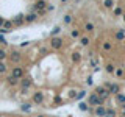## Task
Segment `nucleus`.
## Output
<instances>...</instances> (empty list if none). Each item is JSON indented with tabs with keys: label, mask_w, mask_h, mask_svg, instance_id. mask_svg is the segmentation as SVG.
Returning a JSON list of instances; mask_svg holds the SVG:
<instances>
[{
	"label": "nucleus",
	"mask_w": 125,
	"mask_h": 117,
	"mask_svg": "<svg viewBox=\"0 0 125 117\" xmlns=\"http://www.w3.org/2000/svg\"><path fill=\"white\" fill-rule=\"evenodd\" d=\"M94 94H97V95L103 100V103L109 98V92H108V89L105 88L103 84H102V86H95V91H94Z\"/></svg>",
	"instance_id": "nucleus-1"
},
{
	"label": "nucleus",
	"mask_w": 125,
	"mask_h": 117,
	"mask_svg": "<svg viewBox=\"0 0 125 117\" xmlns=\"http://www.w3.org/2000/svg\"><path fill=\"white\" fill-rule=\"evenodd\" d=\"M88 105L91 108H94V106H100V105H103V100L100 98L97 94H89V97H88Z\"/></svg>",
	"instance_id": "nucleus-2"
},
{
	"label": "nucleus",
	"mask_w": 125,
	"mask_h": 117,
	"mask_svg": "<svg viewBox=\"0 0 125 117\" xmlns=\"http://www.w3.org/2000/svg\"><path fill=\"white\" fill-rule=\"evenodd\" d=\"M62 45H64V41H62V38H60V36L50 38V47H52L53 50H60V49H62Z\"/></svg>",
	"instance_id": "nucleus-3"
},
{
	"label": "nucleus",
	"mask_w": 125,
	"mask_h": 117,
	"mask_svg": "<svg viewBox=\"0 0 125 117\" xmlns=\"http://www.w3.org/2000/svg\"><path fill=\"white\" fill-rule=\"evenodd\" d=\"M31 100H33V105H42V103L45 101L44 92H41V91L33 92V95H31Z\"/></svg>",
	"instance_id": "nucleus-4"
},
{
	"label": "nucleus",
	"mask_w": 125,
	"mask_h": 117,
	"mask_svg": "<svg viewBox=\"0 0 125 117\" xmlns=\"http://www.w3.org/2000/svg\"><path fill=\"white\" fill-rule=\"evenodd\" d=\"M8 58H10V61L13 62V64H19V62L22 61V53L19 52V50H13V52L8 55Z\"/></svg>",
	"instance_id": "nucleus-5"
},
{
	"label": "nucleus",
	"mask_w": 125,
	"mask_h": 117,
	"mask_svg": "<svg viewBox=\"0 0 125 117\" xmlns=\"http://www.w3.org/2000/svg\"><path fill=\"white\" fill-rule=\"evenodd\" d=\"M19 84H21V89H27V91H28L31 86H33V80H31V77H27L25 75L23 78L19 80Z\"/></svg>",
	"instance_id": "nucleus-6"
},
{
	"label": "nucleus",
	"mask_w": 125,
	"mask_h": 117,
	"mask_svg": "<svg viewBox=\"0 0 125 117\" xmlns=\"http://www.w3.org/2000/svg\"><path fill=\"white\" fill-rule=\"evenodd\" d=\"M103 86L108 89L109 95H116V94L120 92V88H119V84H117V83H105Z\"/></svg>",
	"instance_id": "nucleus-7"
},
{
	"label": "nucleus",
	"mask_w": 125,
	"mask_h": 117,
	"mask_svg": "<svg viewBox=\"0 0 125 117\" xmlns=\"http://www.w3.org/2000/svg\"><path fill=\"white\" fill-rule=\"evenodd\" d=\"M11 75L16 77L17 80H21V78L25 77V69L21 67V66H16V67H13V72H11Z\"/></svg>",
	"instance_id": "nucleus-8"
},
{
	"label": "nucleus",
	"mask_w": 125,
	"mask_h": 117,
	"mask_svg": "<svg viewBox=\"0 0 125 117\" xmlns=\"http://www.w3.org/2000/svg\"><path fill=\"white\" fill-rule=\"evenodd\" d=\"M45 6H47L45 0H36V2L33 3V11H31V13H38V11H41V10H45Z\"/></svg>",
	"instance_id": "nucleus-9"
},
{
	"label": "nucleus",
	"mask_w": 125,
	"mask_h": 117,
	"mask_svg": "<svg viewBox=\"0 0 125 117\" xmlns=\"http://www.w3.org/2000/svg\"><path fill=\"white\" fill-rule=\"evenodd\" d=\"M25 14H16L13 19H11V22H13V25L14 27H19V25H22V23H25Z\"/></svg>",
	"instance_id": "nucleus-10"
},
{
	"label": "nucleus",
	"mask_w": 125,
	"mask_h": 117,
	"mask_svg": "<svg viewBox=\"0 0 125 117\" xmlns=\"http://www.w3.org/2000/svg\"><path fill=\"white\" fill-rule=\"evenodd\" d=\"M94 114H95V117H105V114H106V108H105V105L95 106V109H94Z\"/></svg>",
	"instance_id": "nucleus-11"
},
{
	"label": "nucleus",
	"mask_w": 125,
	"mask_h": 117,
	"mask_svg": "<svg viewBox=\"0 0 125 117\" xmlns=\"http://www.w3.org/2000/svg\"><path fill=\"white\" fill-rule=\"evenodd\" d=\"M114 39H116L117 42H122V41H125V30H124V28L116 30V33H114Z\"/></svg>",
	"instance_id": "nucleus-12"
},
{
	"label": "nucleus",
	"mask_w": 125,
	"mask_h": 117,
	"mask_svg": "<svg viewBox=\"0 0 125 117\" xmlns=\"http://www.w3.org/2000/svg\"><path fill=\"white\" fill-rule=\"evenodd\" d=\"M5 80H6V84L8 86H17L19 84V80L16 77H13V75H8Z\"/></svg>",
	"instance_id": "nucleus-13"
},
{
	"label": "nucleus",
	"mask_w": 125,
	"mask_h": 117,
	"mask_svg": "<svg viewBox=\"0 0 125 117\" xmlns=\"http://www.w3.org/2000/svg\"><path fill=\"white\" fill-rule=\"evenodd\" d=\"M25 22L27 23H31V22H36V19H38V14L36 13H28V14H25Z\"/></svg>",
	"instance_id": "nucleus-14"
},
{
	"label": "nucleus",
	"mask_w": 125,
	"mask_h": 117,
	"mask_svg": "<svg viewBox=\"0 0 125 117\" xmlns=\"http://www.w3.org/2000/svg\"><path fill=\"white\" fill-rule=\"evenodd\" d=\"M70 61H72L73 64H78V62L81 61V53L80 52H73L72 55H70Z\"/></svg>",
	"instance_id": "nucleus-15"
},
{
	"label": "nucleus",
	"mask_w": 125,
	"mask_h": 117,
	"mask_svg": "<svg viewBox=\"0 0 125 117\" xmlns=\"http://www.w3.org/2000/svg\"><path fill=\"white\" fill-rule=\"evenodd\" d=\"M83 30L86 31V33H94V31H95V25H94L92 22H86L84 27H83Z\"/></svg>",
	"instance_id": "nucleus-16"
},
{
	"label": "nucleus",
	"mask_w": 125,
	"mask_h": 117,
	"mask_svg": "<svg viewBox=\"0 0 125 117\" xmlns=\"http://www.w3.org/2000/svg\"><path fill=\"white\" fill-rule=\"evenodd\" d=\"M78 42H80L81 47H88L89 42H91V39H89L88 36H80V38H78Z\"/></svg>",
	"instance_id": "nucleus-17"
},
{
	"label": "nucleus",
	"mask_w": 125,
	"mask_h": 117,
	"mask_svg": "<svg viewBox=\"0 0 125 117\" xmlns=\"http://www.w3.org/2000/svg\"><path fill=\"white\" fill-rule=\"evenodd\" d=\"M89 105H88V101H83L81 100L80 103H78V109H80V111H83V112H86V111H89Z\"/></svg>",
	"instance_id": "nucleus-18"
},
{
	"label": "nucleus",
	"mask_w": 125,
	"mask_h": 117,
	"mask_svg": "<svg viewBox=\"0 0 125 117\" xmlns=\"http://www.w3.org/2000/svg\"><path fill=\"white\" fill-rule=\"evenodd\" d=\"M31 109H33V105L31 103H22L21 105V111L22 112H30Z\"/></svg>",
	"instance_id": "nucleus-19"
},
{
	"label": "nucleus",
	"mask_w": 125,
	"mask_h": 117,
	"mask_svg": "<svg viewBox=\"0 0 125 117\" xmlns=\"http://www.w3.org/2000/svg\"><path fill=\"white\" fill-rule=\"evenodd\" d=\"M116 116H117V111L114 108H111V106L106 108V114H105V117H116Z\"/></svg>",
	"instance_id": "nucleus-20"
},
{
	"label": "nucleus",
	"mask_w": 125,
	"mask_h": 117,
	"mask_svg": "<svg viewBox=\"0 0 125 117\" xmlns=\"http://www.w3.org/2000/svg\"><path fill=\"white\" fill-rule=\"evenodd\" d=\"M60 33H61V27H60V25L53 27V28H52V31H50V38H53V36H58Z\"/></svg>",
	"instance_id": "nucleus-21"
},
{
	"label": "nucleus",
	"mask_w": 125,
	"mask_h": 117,
	"mask_svg": "<svg viewBox=\"0 0 125 117\" xmlns=\"http://www.w3.org/2000/svg\"><path fill=\"white\" fill-rule=\"evenodd\" d=\"M116 101L120 105H125V94H116Z\"/></svg>",
	"instance_id": "nucleus-22"
},
{
	"label": "nucleus",
	"mask_w": 125,
	"mask_h": 117,
	"mask_svg": "<svg viewBox=\"0 0 125 117\" xmlns=\"http://www.w3.org/2000/svg\"><path fill=\"white\" fill-rule=\"evenodd\" d=\"M86 95H88V92H86V91H77V97H75V100L81 101V100H83Z\"/></svg>",
	"instance_id": "nucleus-23"
},
{
	"label": "nucleus",
	"mask_w": 125,
	"mask_h": 117,
	"mask_svg": "<svg viewBox=\"0 0 125 117\" xmlns=\"http://www.w3.org/2000/svg\"><path fill=\"white\" fill-rule=\"evenodd\" d=\"M105 70H106L108 73H114V70H116V66H114V64H111V62H108V64L105 66Z\"/></svg>",
	"instance_id": "nucleus-24"
},
{
	"label": "nucleus",
	"mask_w": 125,
	"mask_h": 117,
	"mask_svg": "<svg viewBox=\"0 0 125 117\" xmlns=\"http://www.w3.org/2000/svg\"><path fill=\"white\" fill-rule=\"evenodd\" d=\"M13 22H11V20H5V22H3V28H6L8 31H11V28H13Z\"/></svg>",
	"instance_id": "nucleus-25"
},
{
	"label": "nucleus",
	"mask_w": 125,
	"mask_h": 117,
	"mask_svg": "<svg viewBox=\"0 0 125 117\" xmlns=\"http://www.w3.org/2000/svg\"><path fill=\"white\" fill-rule=\"evenodd\" d=\"M103 6L109 10V8H113V6H114V2H113V0H103Z\"/></svg>",
	"instance_id": "nucleus-26"
},
{
	"label": "nucleus",
	"mask_w": 125,
	"mask_h": 117,
	"mask_svg": "<svg viewBox=\"0 0 125 117\" xmlns=\"http://www.w3.org/2000/svg\"><path fill=\"white\" fill-rule=\"evenodd\" d=\"M80 34H81V30H72V31H70V36H72V38H80Z\"/></svg>",
	"instance_id": "nucleus-27"
},
{
	"label": "nucleus",
	"mask_w": 125,
	"mask_h": 117,
	"mask_svg": "<svg viewBox=\"0 0 125 117\" xmlns=\"http://www.w3.org/2000/svg\"><path fill=\"white\" fill-rule=\"evenodd\" d=\"M6 70H8V67H6L5 61H0V73H5Z\"/></svg>",
	"instance_id": "nucleus-28"
},
{
	"label": "nucleus",
	"mask_w": 125,
	"mask_h": 117,
	"mask_svg": "<svg viewBox=\"0 0 125 117\" xmlns=\"http://www.w3.org/2000/svg\"><path fill=\"white\" fill-rule=\"evenodd\" d=\"M6 58H8V53H6L3 49H0V61H5Z\"/></svg>",
	"instance_id": "nucleus-29"
},
{
	"label": "nucleus",
	"mask_w": 125,
	"mask_h": 117,
	"mask_svg": "<svg viewBox=\"0 0 125 117\" xmlns=\"http://www.w3.org/2000/svg\"><path fill=\"white\" fill-rule=\"evenodd\" d=\"M62 20H64V23H66V25H69V23L72 22L73 19H72V16H70V14H66V16H64V19H62Z\"/></svg>",
	"instance_id": "nucleus-30"
},
{
	"label": "nucleus",
	"mask_w": 125,
	"mask_h": 117,
	"mask_svg": "<svg viewBox=\"0 0 125 117\" xmlns=\"http://www.w3.org/2000/svg\"><path fill=\"white\" fill-rule=\"evenodd\" d=\"M102 47H103V50H108V52H109V50L113 49V44L106 41V42H103V45H102Z\"/></svg>",
	"instance_id": "nucleus-31"
},
{
	"label": "nucleus",
	"mask_w": 125,
	"mask_h": 117,
	"mask_svg": "<svg viewBox=\"0 0 125 117\" xmlns=\"http://www.w3.org/2000/svg\"><path fill=\"white\" fill-rule=\"evenodd\" d=\"M122 14H124V8L117 6L116 10H114V16H122Z\"/></svg>",
	"instance_id": "nucleus-32"
},
{
	"label": "nucleus",
	"mask_w": 125,
	"mask_h": 117,
	"mask_svg": "<svg viewBox=\"0 0 125 117\" xmlns=\"http://www.w3.org/2000/svg\"><path fill=\"white\" fill-rule=\"evenodd\" d=\"M114 73H116V77L122 78V77H124V69H116V70H114Z\"/></svg>",
	"instance_id": "nucleus-33"
},
{
	"label": "nucleus",
	"mask_w": 125,
	"mask_h": 117,
	"mask_svg": "<svg viewBox=\"0 0 125 117\" xmlns=\"http://www.w3.org/2000/svg\"><path fill=\"white\" fill-rule=\"evenodd\" d=\"M75 97H77V91H73V89H72V91H70V92H69V98H72V100H75Z\"/></svg>",
	"instance_id": "nucleus-34"
},
{
	"label": "nucleus",
	"mask_w": 125,
	"mask_h": 117,
	"mask_svg": "<svg viewBox=\"0 0 125 117\" xmlns=\"http://www.w3.org/2000/svg\"><path fill=\"white\" fill-rule=\"evenodd\" d=\"M0 42H2L3 45H8V41L5 39V36H3V34H0Z\"/></svg>",
	"instance_id": "nucleus-35"
},
{
	"label": "nucleus",
	"mask_w": 125,
	"mask_h": 117,
	"mask_svg": "<svg viewBox=\"0 0 125 117\" xmlns=\"http://www.w3.org/2000/svg\"><path fill=\"white\" fill-rule=\"evenodd\" d=\"M55 103H56V105H61L62 103V98H61V97H55Z\"/></svg>",
	"instance_id": "nucleus-36"
},
{
	"label": "nucleus",
	"mask_w": 125,
	"mask_h": 117,
	"mask_svg": "<svg viewBox=\"0 0 125 117\" xmlns=\"http://www.w3.org/2000/svg\"><path fill=\"white\" fill-rule=\"evenodd\" d=\"M6 33H10L6 28H3V27H0V34H6Z\"/></svg>",
	"instance_id": "nucleus-37"
},
{
	"label": "nucleus",
	"mask_w": 125,
	"mask_h": 117,
	"mask_svg": "<svg viewBox=\"0 0 125 117\" xmlns=\"http://www.w3.org/2000/svg\"><path fill=\"white\" fill-rule=\"evenodd\" d=\"M53 10H55L53 5H47V6H45V11H53Z\"/></svg>",
	"instance_id": "nucleus-38"
},
{
	"label": "nucleus",
	"mask_w": 125,
	"mask_h": 117,
	"mask_svg": "<svg viewBox=\"0 0 125 117\" xmlns=\"http://www.w3.org/2000/svg\"><path fill=\"white\" fill-rule=\"evenodd\" d=\"M86 84H89V86L92 84V77H88V78H86Z\"/></svg>",
	"instance_id": "nucleus-39"
},
{
	"label": "nucleus",
	"mask_w": 125,
	"mask_h": 117,
	"mask_svg": "<svg viewBox=\"0 0 125 117\" xmlns=\"http://www.w3.org/2000/svg\"><path fill=\"white\" fill-rule=\"evenodd\" d=\"M45 13H47V11H45V10H41V11H38V13H36V14H38V17H39V16H44Z\"/></svg>",
	"instance_id": "nucleus-40"
},
{
	"label": "nucleus",
	"mask_w": 125,
	"mask_h": 117,
	"mask_svg": "<svg viewBox=\"0 0 125 117\" xmlns=\"http://www.w3.org/2000/svg\"><path fill=\"white\" fill-rule=\"evenodd\" d=\"M27 45H30V41H25V42H22L21 47H27Z\"/></svg>",
	"instance_id": "nucleus-41"
},
{
	"label": "nucleus",
	"mask_w": 125,
	"mask_h": 117,
	"mask_svg": "<svg viewBox=\"0 0 125 117\" xmlns=\"http://www.w3.org/2000/svg\"><path fill=\"white\" fill-rule=\"evenodd\" d=\"M3 22H5V20H3V19L0 17V27H3Z\"/></svg>",
	"instance_id": "nucleus-42"
},
{
	"label": "nucleus",
	"mask_w": 125,
	"mask_h": 117,
	"mask_svg": "<svg viewBox=\"0 0 125 117\" xmlns=\"http://www.w3.org/2000/svg\"><path fill=\"white\" fill-rule=\"evenodd\" d=\"M36 117H47V116H44V114H38Z\"/></svg>",
	"instance_id": "nucleus-43"
},
{
	"label": "nucleus",
	"mask_w": 125,
	"mask_h": 117,
	"mask_svg": "<svg viewBox=\"0 0 125 117\" xmlns=\"http://www.w3.org/2000/svg\"><path fill=\"white\" fill-rule=\"evenodd\" d=\"M122 17H124V22H125V14H122Z\"/></svg>",
	"instance_id": "nucleus-44"
},
{
	"label": "nucleus",
	"mask_w": 125,
	"mask_h": 117,
	"mask_svg": "<svg viewBox=\"0 0 125 117\" xmlns=\"http://www.w3.org/2000/svg\"><path fill=\"white\" fill-rule=\"evenodd\" d=\"M61 2H62V3H66V2H67V0H61Z\"/></svg>",
	"instance_id": "nucleus-45"
},
{
	"label": "nucleus",
	"mask_w": 125,
	"mask_h": 117,
	"mask_svg": "<svg viewBox=\"0 0 125 117\" xmlns=\"http://www.w3.org/2000/svg\"><path fill=\"white\" fill-rule=\"evenodd\" d=\"M49 117H56V116H49Z\"/></svg>",
	"instance_id": "nucleus-46"
},
{
	"label": "nucleus",
	"mask_w": 125,
	"mask_h": 117,
	"mask_svg": "<svg viewBox=\"0 0 125 117\" xmlns=\"http://www.w3.org/2000/svg\"><path fill=\"white\" fill-rule=\"evenodd\" d=\"M122 117H125V116H122Z\"/></svg>",
	"instance_id": "nucleus-47"
}]
</instances>
